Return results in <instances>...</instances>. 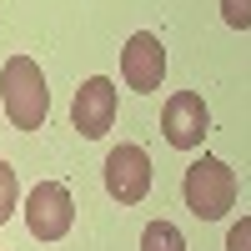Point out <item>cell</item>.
I'll return each mask as SVG.
<instances>
[{"mask_svg":"<svg viewBox=\"0 0 251 251\" xmlns=\"http://www.w3.org/2000/svg\"><path fill=\"white\" fill-rule=\"evenodd\" d=\"M71 126L86 141H100L116 126V86L106 75H91L86 86L75 91V100H71Z\"/></svg>","mask_w":251,"mask_h":251,"instance_id":"6","label":"cell"},{"mask_svg":"<svg viewBox=\"0 0 251 251\" xmlns=\"http://www.w3.org/2000/svg\"><path fill=\"white\" fill-rule=\"evenodd\" d=\"M141 251H186V236H181V226H171V221H151L141 231Z\"/></svg>","mask_w":251,"mask_h":251,"instance_id":"8","label":"cell"},{"mask_svg":"<svg viewBox=\"0 0 251 251\" xmlns=\"http://www.w3.org/2000/svg\"><path fill=\"white\" fill-rule=\"evenodd\" d=\"M161 75H166V50H161V40L151 30H136L131 40H126V50H121V80L131 91H156L161 86Z\"/></svg>","mask_w":251,"mask_h":251,"instance_id":"7","label":"cell"},{"mask_svg":"<svg viewBox=\"0 0 251 251\" xmlns=\"http://www.w3.org/2000/svg\"><path fill=\"white\" fill-rule=\"evenodd\" d=\"M221 20L231 30H251V0H221Z\"/></svg>","mask_w":251,"mask_h":251,"instance_id":"10","label":"cell"},{"mask_svg":"<svg viewBox=\"0 0 251 251\" xmlns=\"http://www.w3.org/2000/svg\"><path fill=\"white\" fill-rule=\"evenodd\" d=\"M75 221V201L60 181H40L35 191L25 196V226L35 241H60Z\"/></svg>","mask_w":251,"mask_h":251,"instance_id":"3","label":"cell"},{"mask_svg":"<svg viewBox=\"0 0 251 251\" xmlns=\"http://www.w3.org/2000/svg\"><path fill=\"white\" fill-rule=\"evenodd\" d=\"M181 196H186V211H196L201 221H221L236 206V171L221 156H201L186 166Z\"/></svg>","mask_w":251,"mask_h":251,"instance_id":"2","label":"cell"},{"mask_svg":"<svg viewBox=\"0 0 251 251\" xmlns=\"http://www.w3.org/2000/svg\"><path fill=\"white\" fill-rule=\"evenodd\" d=\"M226 251H251V216H241L231 231H226Z\"/></svg>","mask_w":251,"mask_h":251,"instance_id":"11","label":"cell"},{"mask_svg":"<svg viewBox=\"0 0 251 251\" xmlns=\"http://www.w3.org/2000/svg\"><path fill=\"white\" fill-rule=\"evenodd\" d=\"M0 106H5V121L15 131H40L50 116V91L46 75L30 55H10L5 71H0Z\"/></svg>","mask_w":251,"mask_h":251,"instance_id":"1","label":"cell"},{"mask_svg":"<svg viewBox=\"0 0 251 251\" xmlns=\"http://www.w3.org/2000/svg\"><path fill=\"white\" fill-rule=\"evenodd\" d=\"M211 131V116H206V100L196 91H176L161 111V136L176 146V151H196Z\"/></svg>","mask_w":251,"mask_h":251,"instance_id":"5","label":"cell"},{"mask_svg":"<svg viewBox=\"0 0 251 251\" xmlns=\"http://www.w3.org/2000/svg\"><path fill=\"white\" fill-rule=\"evenodd\" d=\"M15 201H20V181H15V166L0 161V226L15 216Z\"/></svg>","mask_w":251,"mask_h":251,"instance_id":"9","label":"cell"},{"mask_svg":"<svg viewBox=\"0 0 251 251\" xmlns=\"http://www.w3.org/2000/svg\"><path fill=\"white\" fill-rule=\"evenodd\" d=\"M106 191H111V201H121V206L146 201V191H151V156H146L141 146L121 141L116 151L106 156Z\"/></svg>","mask_w":251,"mask_h":251,"instance_id":"4","label":"cell"}]
</instances>
